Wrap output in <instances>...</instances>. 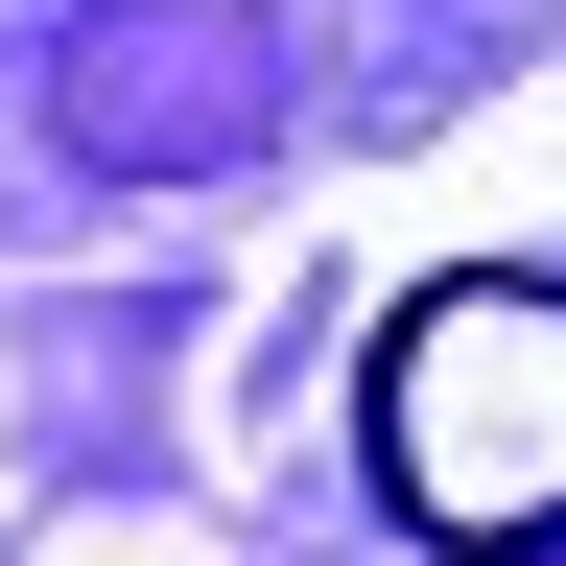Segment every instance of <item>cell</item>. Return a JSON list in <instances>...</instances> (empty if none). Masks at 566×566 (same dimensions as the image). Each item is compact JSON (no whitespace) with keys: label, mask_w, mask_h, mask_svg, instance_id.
<instances>
[{"label":"cell","mask_w":566,"mask_h":566,"mask_svg":"<svg viewBox=\"0 0 566 566\" xmlns=\"http://www.w3.org/2000/svg\"><path fill=\"white\" fill-rule=\"evenodd\" d=\"M354 449H378L401 543H449V566H566V283H543V260L401 283L378 378H354Z\"/></svg>","instance_id":"cell-1"}]
</instances>
